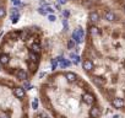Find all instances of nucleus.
<instances>
[{
	"label": "nucleus",
	"instance_id": "obj_1",
	"mask_svg": "<svg viewBox=\"0 0 125 118\" xmlns=\"http://www.w3.org/2000/svg\"><path fill=\"white\" fill-rule=\"evenodd\" d=\"M81 68L110 108L125 113V30L120 33L88 20Z\"/></svg>",
	"mask_w": 125,
	"mask_h": 118
},
{
	"label": "nucleus",
	"instance_id": "obj_2",
	"mask_svg": "<svg viewBox=\"0 0 125 118\" xmlns=\"http://www.w3.org/2000/svg\"><path fill=\"white\" fill-rule=\"evenodd\" d=\"M39 103L52 118H102L101 95L88 79L73 69H58L41 80Z\"/></svg>",
	"mask_w": 125,
	"mask_h": 118
},
{
	"label": "nucleus",
	"instance_id": "obj_3",
	"mask_svg": "<svg viewBox=\"0 0 125 118\" xmlns=\"http://www.w3.org/2000/svg\"><path fill=\"white\" fill-rule=\"evenodd\" d=\"M47 50L42 27L11 28L0 39V73L21 84L30 83L38 74Z\"/></svg>",
	"mask_w": 125,
	"mask_h": 118
},
{
	"label": "nucleus",
	"instance_id": "obj_4",
	"mask_svg": "<svg viewBox=\"0 0 125 118\" xmlns=\"http://www.w3.org/2000/svg\"><path fill=\"white\" fill-rule=\"evenodd\" d=\"M0 118H32L28 91L5 75H0Z\"/></svg>",
	"mask_w": 125,
	"mask_h": 118
},
{
	"label": "nucleus",
	"instance_id": "obj_5",
	"mask_svg": "<svg viewBox=\"0 0 125 118\" xmlns=\"http://www.w3.org/2000/svg\"><path fill=\"white\" fill-rule=\"evenodd\" d=\"M8 12H9V1L8 0H0V31H1L5 24Z\"/></svg>",
	"mask_w": 125,
	"mask_h": 118
},
{
	"label": "nucleus",
	"instance_id": "obj_6",
	"mask_svg": "<svg viewBox=\"0 0 125 118\" xmlns=\"http://www.w3.org/2000/svg\"><path fill=\"white\" fill-rule=\"evenodd\" d=\"M32 118H52V117H50L48 113H45V112L43 111V112H38V113H36Z\"/></svg>",
	"mask_w": 125,
	"mask_h": 118
},
{
	"label": "nucleus",
	"instance_id": "obj_7",
	"mask_svg": "<svg viewBox=\"0 0 125 118\" xmlns=\"http://www.w3.org/2000/svg\"><path fill=\"white\" fill-rule=\"evenodd\" d=\"M66 1H75V0H66Z\"/></svg>",
	"mask_w": 125,
	"mask_h": 118
}]
</instances>
